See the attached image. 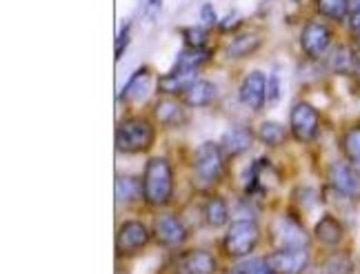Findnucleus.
I'll return each instance as SVG.
<instances>
[{
	"label": "nucleus",
	"instance_id": "1",
	"mask_svg": "<svg viewBox=\"0 0 360 274\" xmlns=\"http://www.w3.org/2000/svg\"><path fill=\"white\" fill-rule=\"evenodd\" d=\"M174 197V168L165 156H151L143 172V199L149 208H162Z\"/></svg>",
	"mask_w": 360,
	"mask_h": 274
},
{
	"label": "nucleus",
	"instance_id": "2",
	"mask_svg": "<svg viewBox=\"0 0 360 274\" xmlns=\"http://www.w3.org/2000/svg\"><path fill=\"white\" fill-rule=\"evenodd\" d=\"M154 125L143 118V116H134L122 120L118 130H116V149L122 154H143L154 145Z\"/></svg>",
	"mask_w": 360,
	"mask_h": 274
},
{
	"label": "nucleus",
	"instance_id": "3",
	"mask_svg": "<svg viewBox=\"0 0 360 274\" xmlns=\"http://www.w3.org/2000/svg\"><path fill=\"white\" fill-rule=\"evenodd\" d=\"M258 241H260V228L254 218H238L225 232L223 252L231 259H245L256 250Z\"/></svg>",
	"mask_w": 360,
	"mask_h": 274
},
{
	"label": "nucleus",
	"instance_id": "4",
	"mask_svg": "<svg viewBox=\"0 0 360 274\" xmlns=\"http://www.w3.org/2000/svg\"><path fill=\"white\" fill-rule=\"evenodd\" d=\"M193 176L202 187H214L225 176V154L218 143H202L193 152Z\"/></svg>",
	"mask_w": 360,
	"mask_h": 274
},
{
	"label": "nucleus",
	"instance_id": "5",
	"mask_svg": "<svg viewBox=\"0 0 360 274\" xmlns=\"http://www.w3.org/2000/svg\"><path fill=\"white\" fill-rule=\"evenodd\" d=\"M274 241L278 250H307L311 235L294 214H283L274 223Z\"/></svg>",
	"mask_w": 360,
	"mask_h": 274
},
{
	"label": "nucleus",
	"instance_id": "6",
	"mask_svg": "<svg viewBox=\"0 0 360 274\" xmlns=\"http://www.w3.org/2000/svg\"><path fill=\"white\" fill-rule=\"evenodd\" d=\"M289 125H292V134L296 141L311 143L316 141L318 130H321V114L307 101H298L289 112Z\"/></svg>",
	"mask_w": 360,
	"mask_h": 274
},
{
	"label": "nucleus",
	"instance_id": "7",
	"mask_svg": "<svg viewBox=\"0 0 360 274\" xmlns=\"http://www.w3.org/2000/svg\"><path fill=\"white\" fill-rule=\"evenodd\" d=\"M329 187L347 201H360V172L349 161H336L327 172Z\"/></svg>",
	"mask_w": 360,
	"mask_h": 274
},
{
	"label": "nucleus",
	"instance_id": "8",
	"mask_svg": "<svg viewBox=\"0 0 360 274\" xmlns=\"http://www.w3.org/2000/svg\"><path fill=\"white\" fill-rule=\"evenodd\" d=\"M189 237L187 225L172 212H162L154 218V241L162 248H178Z\"/></svg>",
	"mask_w": 360,
	"mask_h": 274
},
{
	"label": "nucleus",
	"instance_id": "9",
	"mask_svg": "<svg viewBox=\"0 0 360 274\" xmlns=\"http://www.w3.org/2000/svg\"><path fill=\"white\" fill-rule=\"evenodd\" d=\"M300 47L304 51V56H309L314 61L323 58L331 47V30L325 23L309 20L300 32Z\"/></svg>",
	"mask_w": 360,
	"mask_h": 274
},
{
	"label": "nucleus",
	"instance_id": "10",
	"mask_svg": "<svg viewBox=\"0 0 360 274\" xmlns=\"http://www.w3.org/2000/svg\"><path fill=\"white\" fill-rule=\"evenodd\" d=\"M149 232L141 221H124L116 235V250L120 256H134L147 248Z\"/></svg>",
	"mask_w": 360,
	"mask_h": 274
},
{
	"label": "nucleus",
	"instance_id": "11",
	"mask_svg": "<svg viewBox=\"0 0 360 274\" xmlns=\"http://www.w3.org/2000/svg\"><path fill=\"white\" fill-rule=\"evenodd\" d=\"M265 261L269 263L274 274H302L309 268L307 250H276Z\"/></svg>",
	"mask_w": 360,
	"mask_h": 274
},
{
	"label": "nucleus",
	"instance_id": "12",
	"mask_svg": "<svg viewBox=\"0 0 360 274\" xmlns=\"http://www.w3.org/2000/svg\"><path fill=\"white\" fill-rule=\"evenodd\" d=\"M265 101H267V76L262 72H249L240 85V103L258 112L265 105Z\"/></svg>",
	"mask_w": 360,
	"mask_h": 274
},
{
	"label": "nucleus",
	"instance_id": "13",
	"mask_svg": "<svg viewBox=\"0 0 360 274\" xmlns=\"http://www.w3.org/2000/svg\"><path fill=\"white\" fill-rule=\"evenodd\" d=\"M220 149H223L225 158H236L245 152H249L254 145V132L249 130L247 125H236L223 134L220 139Z\"/></svg>",
	"mask_w": 360,
	"mask_h": 274
},
{
	"label": "nucleus",
	"instance_id": "14",
	"mask_svg": "<svg viewBox=\"0 0 360 274\" xmlns=\"http://www.w3.org/2000/svg\"><path fill=\"white\" fill-rule=\"evenodd\" d=\"M180 274H216V256L207 250H189L178 261Z\"/></svg>",
	"mask_w": 360,
	"mask_h": 274
},
{
	"label": "nucleus",
	"instance_id": "15",
	"mask_svg": "<svg viewBox=\"0 0 360 274\" xmlns=\"http://www.w3.org/2000/svg\"><path fill=\"white\" fill-rule=\"evenodd\" d=\"M212 58V51L210 49H193V47H185L183 51L178 54V58H176V65H174V70L176 74L180 76H187L191 80H196V74L200 67Z\"/></svg>",
	"mask_w": 360,
	"mask_h": 274
},
{
	"label": "nucleus",
	"instance_id": "16",
	"mask_svg": "<svg viewBox=\"0 0 360 274\" xmlns=\"http://www.w3.org/2000/svg\"><path fill=\"white\" fill-rule=\"evenodd\" d=\"M185 103L169 99H162L154 105V118L160 123L162 127H180L187 123V114H185Z\"/></svg>",
	"mask_w": 360,
	"mask_h": 274
},
{
	"label": "nucleus",
	"instance_id": "17",
	"mask_svg": "<svg viewBox=\"0 0 360 274\" xmlns=\"http://www.w3.org/2000/svg\"><path fill=\"white\" fill-rule=\"evenodd\" d=\"M218 99V89L212 80H200L196 78L193 83L185 89L183 101L187 107H207Z\"/></svg>",
	"mask_w": 360,
	"mask_h": 274
},
{
	"label": "nucleus",
	"instance_id": "18",
	"mask_svg": "<svg viewBox=\"0 0 360 274\" xmlns=\"http://www.w3.org/2000/svg\"><path fill=\"white\" fill-rule=\"evenodd\" d=\"M314 235H316L318 243L327 245V248H336V245H338V243L342 241V237H345V228H342V223L338 221L336 216L325 214V216L321 218V221L316 223Z\"/></svg>",
	"mask_w": 360,
	"mask_h": 274
},
{
	"label": "nucleus",
	"instance_id": "19",
	"mask_svg": "<svg viewBox=\"0 0 360 274\" xmlns=\"http://www.w3.org/2000/svg\"><path fill=\"white\" fill-rule=\"evenodd\" d=\"M149 94V67L143 65L120 92V101H143Z\"/></svg>",
	"mask_w": 360,
	"mask_h": 274
},
{
	"label": "nucleus",
	"instance_id": "20",
	"mask_svg": "<svg viewBox=\"0 0 360 274\" xmlns=\"http://www.w3.org/2000/svg\"><path fill=\"white\" fill-rule=\"evenodd\" d=\"M262 38L260 34H254V32H245V34H238L236 38L231 40L229 47H227V56L229 58H247L252 56V54L260 47Z\"/></svg>",
	"mask_w": 360,
	"mask_h": 274
},
{
	"label": "nucleus",
	"instance_id": "21",
	"mask_svg": "<svg viewBox=\"0 0 360 274\" xmlns=\"http://www.w3.org/2000/svg\"><path fill=\"white\" fill-rule=\"evenodd\" d=\"M202 216H205V223L210 228H223L229 221V208L225 199H220V197L207 199V203L202 205Z\"/></svg>",
	"mask_w": 360,
	"mask_h": 274
},
{
	"label": "nucleus",
	"instance_id": "22",
	"mask_svg": "<svg viewBox=\"0 0 360 274\" xmlns=\"http://www.w3.org/2000/svg\"><path fill=\"white\" fill-rule=\"evenodd\" d=\"M143 197V179L122 174L116 179V203H131Z\"/></svg>",
	"mask_w": 360,
	"mask_h": 274
},
{
	"label": "nucleus",
	"instance_id": "23",
	"mask_svg": "<svg viewBox=\"0 0 360 274\" xmlns=\"http://www.w3.org/2000/svg\"><path fill=\"white\" fill-rule=\"evenodd\" d=\"M356 63L358 58L354 56V51L349 47H336L329 56V70L340 76L356 74Z\"/></svg>",
	"mask_w": 360,
	"mask_h": 274
},
{
	"label": "nucleus",
	"instance_id": "24",
	"mask_svg": "<svg viewBox=\"0 0 360 274\" xmlns=\"http://www.w3.org/2000/svg\"><path fill=\"white\" fill-rule=\"evenodd\" d=\"M354 259L349 252H334L331 256L325 259V263H323V272L321 274H354Z\"/></svg>",
	"mask_w": 360,
	"mask_h": 274
},
{
	"label": "nucleus",
	"instance_id": "25",
	"mask_svg": "<svg viewBox=\"0 0 360 274\" xmlns=\"http://www.w3.org/2000/svg\"><path fill=\"white\" fill-rule=\"evenodd\" d=\"M258 139L267 147H281L287 141V130L276 120H265L258 130Z\"/></svg>",
	"mask_w": 360,
	"mask_h": 274
},
{
	"label": "nucleus",
	"instance_id": "26",
	"mask_svg": "<svg viewBox=\"0 0 360 274\" xmlns=\"http://www.w3.org/2000/svg\"><path fill=\"white\" fill-rule=\"evenodd\" d=\"M342 149L345 156L352 166L360 172V123H356L354 127H349L342 136Z\"/></svg>",
	"mask_w": 360,
	"mask_h": 274
},
{
	"label": "nucleus",
	"instance_id": "27",
	"mask_svg": "<svg viewBox=\"0 0 360 274\" xmlns=\"http://www.w3.org/2000/svg\"><path fill=\"white\" fill-rule=\"evenodd\" d=\"M316 5H318V13H323L325 18L336 20V23L345 20L352 11L349 0H318Z\"/></svg>",
	"mask_w": 360,
	"mask_h": 274
},
{
	"label": "nucleus",
	"instance_id": "28",
	"mask_svg": "<svg viewBox=\"0 0 360 274\" xmlns=\"http://www.w3.org/2000/svg\"><path fill=\"white\" fill-rule=\"evenodd\" d=\"M193 83L191 78L187 76H180L176 72H169L167 76H160L158 78V92L165 96H178V94H185V89Z\"/></svg>",
	"mask_w": 360,
	"mask_h": 274
},
{
	"label": "nucleus",
	"instance_id": "29",
	"mask_svg": "<svg viewBox=\"0 0 360 274\" xmlns=\"http://www.w3.org/2000/svg\"><path fill=\"white\" fill-rule=\"evenodd\" d=\"M185 36V43L187 47H193V49H202L207 45V36H210V27H185V30H180Z\"/></svg>",
	"mask_w": 360,
	"mask_h": 274
},
{
	"label": "nucleus",
	"instance_id": "30",
	"mask_svg": "<svg viewBox=\"0 0 360 274\" xmlns=\"http://www.w3.org/2000/svg\"><path fill=\"white\" fill-rule=\"evenodd\" d=\"M236 274H274L265 259H245L238 263Z\"/></svg>",
	"mask_w": 360,
	"mask_h": 274
},
{
	"label": "nucleus",
	"instance_id": "31",
	"mask_svg": "<svg viewBox=\"0 0 360 274\" xmlns=\"http://www.w3.org/2000/svg\"><path fill=\"white\" fill-rule=\"evenodd\" d=\"M131 20H124L120 25V30H118V36H116V61L122 58V54L124 49L129 47V40H131Z\"/></svg>",
	"mask_w": 360,
	"mask_h": 274
},
{
	"label": "nucleus",
	"instance_id": "32",
	"mask_svg": "<svg viewBox=\"0 0 360 274\" xmlns=\"http://www.w3.org/2000/svg\"><path fill=\"white\" fill-rule=\"evenodd\" d=\"M278 99H281V78H278V70H274L267 76V103L274 105L278 103Z\"/></svg>",
	"mask_w": 360,
	"mask_h": 274
},
{
	"label": "nucleus",
	"instance_id": "33",
	"mask_svg": "<svg viewBox=\"0 0 360 274\" xmlns=\"http://www.w3.org/2000/svg\"><path fill=\"white\" fill-rule=\"evenodd\" d=\"M200 20H202L207 27H212V25L218 23V16H216V11H214V5H212V3H205V5L200 7Z\"/></svg>",
	"mask_w": 360,
	"mask_h": 274
},
{
	"label": "nucleus",
	"instance_id": "34",
	"mask_svg": "<svg viewBox=\"0 0 360 274\" xmlns=\"http://www.w3.org/2000/svg\"><path fill=\"white\" fill-rule=\"evenodd\" d=\"M238 23H240V18L236 16V13H229V16H227V20H223V23H220V30H223V32H233V30H236V27H238Z\"/></svg>",
	"mask_w": 360,
	"mask_h": 274
},
{
	"label": "nucleus",
	"instance_id": "35",
	"mask_svg": "<svg viewBox=\"0 0 360 274\" xmlns=\"http://www.w3.org/2000/svg\"><path fill=\"white\" fill-rule=\"evenodd\" d=\"M349 25H352V30H354V32L360 30V9H356V11L349 13Z\"/></svg>",
	"mask_w": 360,
	"mask_h": 274
},
{
	"label": "nucleus",
	"instance_id": "36",
	"mask_svg": "<svg viewBox=\"0 0 360 274\" xmlns=\"http://www.w3.org/2000/svg\"><path fill=\"white\" fill-rule=\"evenodd\" d=\"M160 3H162V0H147V13L156 16V11L160 9Z\"/></svg>",
	"mask_w": 360,
	"mask_h": 274
},
{
	"label": "nucleus",
	"instance_id": "37",
	"mask_svg": "<svg viewBox=\"0 0 360 274\" xmlns=\"http://www.w3.org/2000/svg\"><path fill=\"white\" fill-rule=\"evenodd\" d=\"M349 7H352V11L360 9V0H349ZM352 11H349V13H352Z\"/></svg>",
	"mask_w": 360,
	"mask_h": 274
},
{
	"label": "nucleus",
	"instance_id": "38",
	"mask_svg": "<svg viewBox=\"0 0 360 274\" xmlns=\"http://www.w3.org/2000/svg\"><path fill=\"white\" fill-rule=\"evenodd\" d=\"M356 78H358V83H360V58H358V63H356Z\"/></svg>",
	"mask_w": 360,
	"mask_h": 274
},
{
	"label": "nucleus",
	"instance_id": "39",
	"mask_svg": "<svg viewBox=\"0 0 360 274\" xmlns=\"http://www.w3.org/2000/svg\"><path fill=\"white\" fill-rule=\"evenodd\" d=\"M356 34V45H358V49H360V30L358 32H354Z\"/></svg>",
	"mask_w": 360,
	"mask_h": 274
}]
</instances>
